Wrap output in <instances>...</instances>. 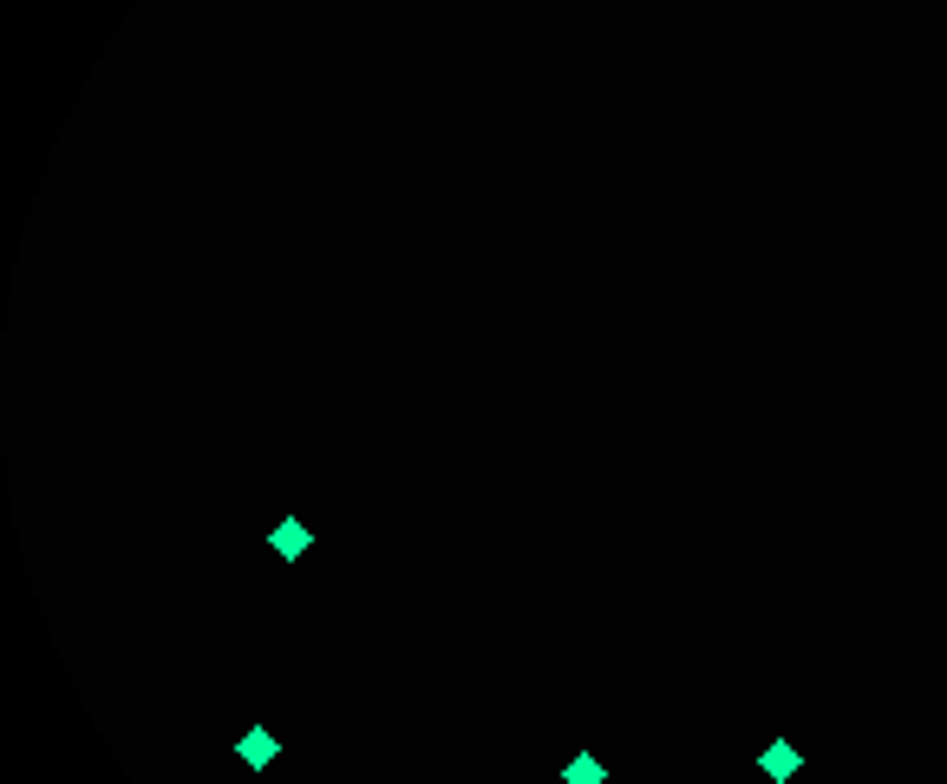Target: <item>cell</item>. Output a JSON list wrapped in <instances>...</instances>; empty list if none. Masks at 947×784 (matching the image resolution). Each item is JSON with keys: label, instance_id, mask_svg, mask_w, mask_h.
I'll return each mask as SVG.
<instances>
[{"label": "cell", "instance_id": "6da1fadb", "mask_svg": "<svg viewBox=\"0 0 947 784\" xmlns=\"http://www.w3.org/2000/svg\"><path fill=\"white\" fill-rule=\"evenodd\" d=\"M235 759H242V765H249V772H269V765H275V759H282V739H275V732H269V725H249V732H242V739H235Z\"/></svg>", "mask_w": 947, "mask_h": 784}, {"label": "cell", "instance_id": "7a4b0ae2", "mask_svg": "<svg viewBox=\"0 0 947 784\" xmlns=\"http://www.w3.org/2000/svg\"><path fill=\"white\" fill-rule=\"evenodd\" d=\"M269 550H275V556H282V563H301V556H307V550H314V530H307V523H301V516H282V523H275V530H269Z\"/></svg>", "mask_w": 947, "mask_h": 784}, {"label": "cell", "instance_id": "3957f363", "mask_svg": "<svg viewBox=\"0 0 947 784\" xmlns=\"http://www.w3.org/2000/svg\"><path fill=\"white\" fill-rule=\"evenodd\" d=\"M798 745H791V739H771V745H765V759H758V772H765V778L771 784H791L798 778Z\"/></svg>", "mask_w": 947, "mask_h": 784}, {"label": "cell", "instance_id": "277c9868", "mask_svg": "<svg viewBox=\"0 0 947 784\" xmlns=\"http://www.w3.org/2000/svg\"><path fill=\"white\" fill-rule=\"evenodd\" d=\"M562 784H608V765H601V759H569V765H562Z\"/></svg>", "mask_w": 947, "mask_h": 784}]
</instances>
